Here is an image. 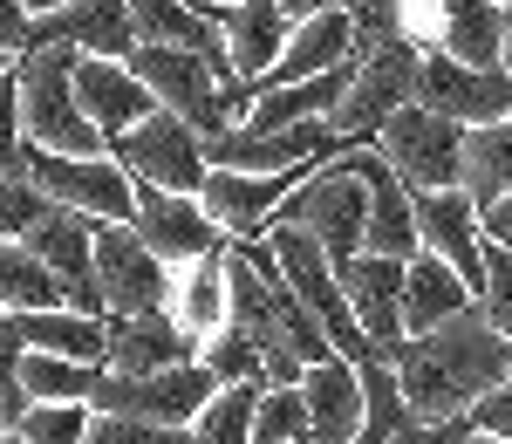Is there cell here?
Segmentation results:
<instances>
[{"instance_id":"obj_1","label":"cell","mask_w":512,"mask_h":444,"mask_svg":"<svg viewBox=\"0 0 512 444\" xmlns=\"http://www.w3.org/2000/svg\"><path fill=\"white\" fill-rule=\"evenodd\" d=\"M390 369L417 424H451V417H472L478 397L512 383V342L485 322V308H472V315L444 322L437 335H410Z\"/></svg>"},{"instance_id":"obj_2","label":"cell","mask_w":512,"mask_h":444,"mask_svg":"<svg viewBox=\"0 0 512 444\" xmlns=\"http://www.w3.org/2000/svg\"><path fill=\"white\" fill-rule=\"evenodd\" d=\"M82 55L76 48H28L14 55V123L35 151H55V158H110L103 130L82 110Z\"/></svg>"},{"instance_id":"obj_3","label":"cell","mask_w":512,"mask_h":444,"mask_svg":"<svg viewBox=\"0 0 512 444\" xmlns=\"http://www.w3.org/2000/svg\"><path fill=\"white\" fill-rule=\"evenodd\" d=\"M369 151H376V144H369ZM369 212H376V185H369V171H362V151H349V158L321 164L315 185L294 192L274 226L315 233V240L335 253V267H349V260L369 253Z\"/></svg>"},{"instance_id":"obj_4","label":"cell","mask_w":512,"mask_h":444,"mask_svg":"<svg viewBox=\"0 0 512 444\" xmlns=\"http://www.w3.org/2000/svg\"><path fill=\"white\" fill-rule=\"evenodd\" d=\"M7 164H21L41 192L55 205H69V212H89L103 226H137V178L117 158H55V151H35L28 137H14Z\"/></svg>"},{"instance_id":"obj_5","label":"cell","mask_w":512,"mask_h":444,"mask_svg":"<svg viewBox=\"0 0 512 444\" xmlns=\"http://www.w3.org/2000/svg\"><path fill=\"white\" fill-rule=\"evenodd\" d=\"M417 89H424V48H417L410 35L383 41V48H362V55H355L349 103H342L335 130H342L349 144H376L383 123L403 117V110L417 103Z\"/></svg>"},{"instance_id":"obj_6","label":"cell","mask_w":512,"mask_h":444,"mask_svg":"<svg viewBox=\"0 0 512 444\" xmlns=\"http://www.w3.org/2000/svg\"><path fill=\"white\" fill-rule=\"evenodd\" d=\"M110 158L137 178V192H185V199H198L205 178H212L205 137H198L185 117H171V110H158L151 123H137L130 137H117Z\"/></svg>"},{"instance_id":"obj_7","label":"cell","mask_w":512,"mask_h":444,"mask_svg":"<svg viewBox=\"0 0 512 444\" xmlns=\"http://www.w3.org/2000/svg\"><path fill=\"white\" fill-rule=\"evenodd\" d=\"M403 35L424 55H451L465 69H506V7L499 0H403Z\"/></svg>"},{"instance_id":"obj_8","label":"cell","mask_w":512,"mask_h":444,"mask_svg":"<svg viewBox=\"0 0 512 444\" xmlns=\"http://www.w3.org/2000/svg\"><path fill=\"white\" fill-rule=\"evenodd\" d=\"M465 144H472V130L444 123L424 103H410L403 117H390L383 137H376V151L390 158V171L410 192H465Z\"/></svg>"},{"instance_id":"obj_9","label":"cell","mask_w":512,"mask_h":444,"mask_svg":"<svg viewBox=\"0 0 512 444\" xmlns=\"http://www.w3.org/2000/svg\"><path fill=\"white\" fill-rule=\"evenodd\" d=\"M212 397H219V376L205 363L164 369V376H103L96 417H137V424H158V431H198Z\"/></svg>"},{"instance_id":"obj_10","label":"cell","mask_w":512,"mask_h":444,"mask_svg":"<svg viewBox=\"0 0 512 444\" xmlns=\"http://www.w3.org/2000/svg\"><path fill=\"white\" fill-rule=\"evenodd\" d=\"M130 69L151 82L158 110L185 117L205 144L233 130V117H226V82H233V76H226V69H212L205 55H192V48H137V55H130Z\"/></svg>"},{"instance_id":"obj_11","label":"cell","mask_w":512,"mask_h":444,"mask_svg":"<svg viewBox=\"0 0 512 444\" xmlns=\"http://www.w3.org/2000/svg\"><path fill=\"white\" fill-rule=\"evenodd\" d=\"M96 287H103V315H164V308H178L171 267L144 246L137 226H96Z\"/></svg>"},{"instance_id":"obj_12","label":"cell","mask_w":512,"mask_h":444,"mask_svg":"<svg viewBox=\"0 0 512 444\" xmlns=\"http://www.w3.org/2000/svg\"><path fill=\"white\" fill-rule=\"evenodd\" d=\"M14 55L28 48H76V55H103V62H130L144 41H137V14L130 0H76V7H55L41 21H21L7 35Z\"/></svg>"},{"instance_id":"obj_13","label":"cell","mask_w":512,"mask_h":444,"mask_svg":"<svg viewBox=\"0 0 512 444\" xmlns=\"http://www.w3.org/2000/svg\"><path fill=\"white\" fill-rule=\"evenodd\" d=\"M137 233L164 267H198V260H219L239 246L205 212V199H185V192H137Z\"/></svg>"},{"instance_id":"obj_14","label":"cell","mask_w":512,"mask_h":444,"mask_svg":"<svg viewBox=\"0 0 512 444\" xmlns=\"http://www.w3.org/2000/svg\"><path fill=\"white\" fill-rule=\"evenodd\" d=\"M417 103L437 110L444 123H458V130H492V123L512 117V69H465V62H451V55L431 48Z\"/></svg>"},{"instance_id":"obj_15","label":"cell","mask_w":512,"mask_h":444,"mask_svg":"<svg viewBox=\"0 0 512 444\" xmlns=\"http://www.w3.org/2000/svg\"><path fill=\"white\" fill-rule=\"evenodd\" d=\"M342 294H349L362 335L376 342V356L396 363L403 342H410V322H403V294H410V260H383V253H362L342 267Z\"/></svg>"},{"instance_id":"obj_16","label":"cell","mask_w":512,"mask_h":444,"mask_svg":"<svg viewBox=\"0 0 512 444\" xmlns=\"http://www.w3.org/2000/svg\"><path fill=\"white\" fill-rule=\"evenodd\" d=\"M417 233L424 253H437L444 267H458L472 294H485V205L472 192H417Z\"/></svg>"},{"instance_id":"obj_17","label":"cell","mask_w":512,"mask_h":444,"mask_svg":"<svg viewBox=\"0 0 512 444\" xmlns=\"http://www.w3.org/2000/svg\"><path fill=\"white\" fill-rule=\"evenodd\" d=\"M82 110H89V123L103 130V144H117V137H130L137 123L158 117V96H151V82L137 76L130 62H103V55H82Z\"/></svg>"},{"instance_id":"obj_18","label":"cell","mask_w":512,"mask_h":444,"mask_svg":"<svg viewBox=\"0 0 512 444\" xmlns=\"http://www.w3.org/2000/svg\"><path fill=\"white\" fill-rule=\"evenodd\" d=\"M185 363H198V342L171 308L164 315H110V376H164Z\"/></svg>"},{"instance_id":"obj_19","label":"cell","mask_w":512,"mask_h":444,"mask_svg":"<svg viewBox=\"0 0 512 444\" xmlns=\"http://www.w3.org/2000/svg\"><path fill=\"white\" fill-rule=\"evenodd\" d=\"M301 397H308V444H355L369 431V383L342 356L308 369Z\"/></svg>"},{"instance_id":"obj_20","label":"cell","mask_w":512,"mask_h":444,"mask_svg":"<svg viewBox=\"0 0 512 444\" xmlns=\"http://www.w3.org/2000/svg\"><path fill=\"white\" fill-rule=\"evenodd\" d=\"M219 35H226V55H233V76L260 89L280 69V55L294 41V21H287L280 0H239V7L219 14Z\"/></svg>"},{"instance_id":"obj_21","label":"cell","mask_w":512,"mask_h":444,"mask_svg":"<svg viewBox=\"0 0 512 444\" xmlns=\"http://www.w3.org/2000/svg\"><path fill=\"white\" fill-rule=\"evenodd\" d=\"M21 349L110 369V322H103V315H82V308H55V315H7V356H21Z\"/></svg>"},{"instance_id":"obj_22","label":"cell","mask_w":512,"mask_h":444,"mask_svg":"<svg viewBox=\"0 0 512 444\" xmlns=\"http://www.w3.org/2000/svg\"><path fill=\"white\" fill-rule=\"evenodd\" d=\"M130 14H137V41H144V48H192V55L212 62V69H226V76H233V55H226L219 21H212V14H198L192 0H130Z\"/></svg>"},{"instance_id":"obj_23","label":"cell","mask_w":512,"mask_h":444,"mask_svg":"<svg viewBox=\"0 0 512 444\" xmlns=\"http://www.w3.org/2000/svg\"><path fill=\"white\" fill-rule=\"evenodd\" d=\"M472 308H478V294L465 287L458 267H444L437 253H417V260H410V294H403L410 335H437L444 322H458V315H472Z\"/></svg>"},{"instance_id":"obj_24","label":"cell","mask_w":512,"mask_h":444,"mask_svg":"<svg viewBox=\"0 0 512 444\" xmlns=\"http://www.w3.org/2000/svg\"><path fill=\"white\" fill-rule=\"evenodd\" d=\"M0 308H7V315H55V308H82V301L35 246L7 240L0 246Z\"/></svg>"},{"instance_id":"obj_25","label":"cell","mask_w":512,"mask_h":444,"mask_svg":"<svg viewBox=\"0 0 512 444\" xmlns=\"http://www.w3.org/2000/svg\"><path fill=\"white\" fill-rule=\"evenodd\" d=\"M7 376H21L35 404H82V410H96L103 376H110V369H103V363H69V356H35V349H21V356H7Z\"/></svg>"},{"instance_id":"obj_26","label":"cell","mask_w":512,"mask_h":444,"mask_svg":"<svg viewBox=\"0 0 512 444\" xmlns=\"http://www.w3.org/2000/svg\"><path fill=\"white\" fill-rule=\"evenodd\" d=\"M178 322H185V335H192L198 349L219 335V328L233 322V253H219V260H198L192 281L178 287V308H171Z\"/></svg>"},{"instance_id":"obj_27","label":"cell","mask_w":512,"mask_h":444,"mask_svg":"<svg viewBox=\"0 0 512 444\" xmlns=\"http://www.w3.org/2000/svg\"><path fill=\"white\" fill-rule=\"evenodd\" d=\"M465 192L478 205L512 199V117L492 123V130H472V144H465Z\"/></svg>"},{"instance_id":"obj_28","label":"cell","mask_w":512,"mask_h":444,"mask_svg":"<svg viewBox=\"0 0 512 444\" xmlns=\"http://www.w3.org/2000/svg\"><path fill=\"white\" fill-rule=\"evenodd\" d=\"M260 397H267V383H233V390H219L212 410L198 417V444H253V424H260Z\"/></svg>"},{"instance_id":"obj_29","label":"cell","mask_w":512,"mask_h":444,"mask_svg":"<svg viewBox=\"0 0 512 444\" xmlns=\"http://www.w3.org/2000/svg\"><path fill=\"white\" fill-rule=\"evenodd\" d=\"M198 363L219 376V390H233V383H260V376H267V356H260V342H253L246 328H233V322H226L219 335H212V342H205V349H198Z\"/></svg>"},{"instance_id":"obj_30","label":"cell","mask_w":512,"mask_h":444,"mask_svg":"<svg viewBox=\"0 0 512 444\" xmlns=\"http://www.w3.org/2000/svg\"><path fill=\"white\" fill-rule=\"evenodd\" d=\"M48 212H55V199L41 192L21 164H7V178H0V233H7V240H28Z\"/></svg>"},{"instance_id":"obj_31","label":"cell","mask_w":512,"mask_h":444,"mask_svg":"<svg viewBox=\"0 0 512 444\" xmlns=\"http://www.w3.org/2000/svg\"><path fill=\"white\" fill-rule=\"evenodd\" d=\"M89 431H96V410H82V404H35L14 424V438H28V444H89Z\"/></svg>"},{"instance_id":"obj_32","label":"cell","mask_w":512,"mask_h":444,"mask_svg":"<svg viewBox=\"0 0 512 444\" xmlns=\"http://www.w3.org/2000/svg\"><path fill=\"white\" fill-rule=\"evenodd\" d=\"M253 444H308V397L301 390H267L260 397Z\"/></svg>"},{"instance_id":"obj_33","label":"cell","mask_w":512,"mask_h":444,"mask_svg":"<svg viewBox=\"0 0 512 444\" xmlns=\"http://www.w3.org/2000/svg\"><path fill=\"white\" fill-rule=\"evenodd\" d=\"M478 308L512 342V246H485V294H478Z\"/></svg>"},{"instance_id":"obj_34","label":"cell","mask_w":512,"mask_h":444,"mask_svg":"<svg viewBox=\"0 0 512 444\" xmlns=\"http://www.w3.org/2000/svg\"><path fill=\"white\" fill-rule=\"evenodd\" d=\"M89 444H198L192 431H158V424H137V417H96Z\"/></svg>"},{"instance_id":"obj_35","label":"cell","mask_w":512,"mask_h":444,"mask_svg":"<svg viewBox=\"0 0 512 444\" xmlns=\"http://www.w3.org/2000/svg\"><path fill=\"white\" fill-rule=\"evenodd\" d=\"M465 424H472L478 438H499V444H512V383H499L492 397H478Z\"/></svg>"},{"instance_id":"obj_36","label":"cell","mask_w":512,"mask_h":444,"mask_svg":"<svg viewBox=\"0 0 512 444\" xmlns=\"http://www.w3.org/2000/svg\"><path fill=\"white\" fill-rule=\"evenodd\" d=\"M465 438H472V424L451 417V424H403L390 444H465Z\"/></svg>"},{"instance_id":"obj_37","label":"cell","mask_w":512,"mask_h":444,"mask_svg":"<svg viewBox=\"0 0 512 444\" xmlns=\"http://www.w3.org/2000/svg\"><path fill=\"white\" fill-rule=\"evenodd\" d=\"M280 7H287V21L301 28V21H321V14H355L362 0H280Z\"/></svg>"},{"instance_id":"obj_38","label":"cell","mask_w":512,"mask_h":444,"mask_svg":"<svg viewBox=\"0 0 512 444\" xmlns=\"http://www.w3.org/2000/svg\"><path fill=\"white\" fill-rule=\"evenodd\" d=\"M55 7H76V0H14L21 21H41V14H55Z\"/></svg>"},{"instance_id":"obj_39","label":"cell","mask_w":512,"mask_h":444,"mask_svg":"<svg viewBox=\"0 0 512 444\" xmlns=\"http://www.w3.org/2000/svg\"><path fill=\"white\" fill-rule=\"evenodd\" d=\"M198 14H212V21H219V14H226V7H239V0H192Z\"/></svg>"},{"instance_id":"obj_40","label":"cell","mask_w":512,"mask_h":444,"mask_svg":"<svg viewBox=\"0 0 512 444\" xmlns=\"http://www.w3.org/2000/svg\"><path fill=\"white\" fill-rule=\"evenodd\" d=\"M506 69H512V0H506Z\"/></svg>"},{"instance_id":"obj_41","label":"cell","mask_w":512,"mask_h":444,"mask_svg":"<svg viewBox=\"0 0 512 444\" xmlns=\"http://www.w3.org/2000/svg\"><path fill=\"white\" fill-rule=\"evenodd\" d=\"M0 444H28V438H14V431H7V438H0Z\"/></svg>"}]
</instances>
